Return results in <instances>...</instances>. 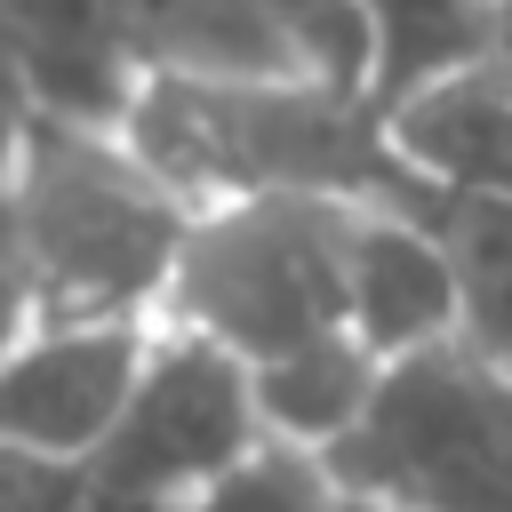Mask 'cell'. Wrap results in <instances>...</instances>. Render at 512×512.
I'll return each instance as SVG.
<instances>
[{
    "mask_svg": "<svg viewBox=\"0 0 512 512\" xmlns=\"http://www.w3.org/2000/svg\"><path fill=\"white\" fill-rule=\"evenodd\" d=\"M120 136L200 208L240 192H328L432 216V192L384 136L376 104L304 64L280 72H136Z\"/></svg>",
    "mask_w": 512,
    "mask_h": 512,
    "instance_id": "6da1fadb",
    "label": "cell"
},
{
    "mask_svg": "<svg viewBox=\"0 0 512 512\" xmlns=\"http://www.w3.org/2000/svg\"><path fill=\"white\" fill-rule=\"evenodd\" d=\"M0 224L32 320H160L192 200L120 136V120L40 104L0 168Z\"/></svg>",
    "mask_w": 512,
    "mask_h": 512,
    "instance_id": "7a4b0ae2",
    "label": "cell"
},
{
    "mask_svg": "<svg viewBox=\"0 0 512 512\" xmlns=\"http://www.w3.org/2000/svg\"><path fill=\"white\" fill-rule=\"evenodd\" d=\"M360 200L328 192H240L200 200L160 288V320L224 344L232 360H272L344 328V224Z\"/></svg>",
    "mask_w": 512,
    "mask_h": 512,
    "instance_id": "3957f363",
    "label": "cell"
},
{
    "mask_svg": "<svg viewBox=\"0 0 512 512\" xmlns=\"http://www.w3.org/2000/svg\"><path fill=\"white\" fill-rule=\"evenodd\" d=\"M328 464L384 512H512V360L464 336L392 360Z\"/></svg>",
    "mask_w": 512,
    "mask_h": 512,
    "instance_id": "277c9868",
    "label": "cell"
},
{
    "mask_svg": "<svg viewBox=\"0 0 512 512\" xmlns=\"http://www.w3.org/2000/svg\"><path fill=\"white\" fill-rule=\"evenodd\" d=\"M264 440V416H256V376L248 360H232L224 344L192 336V328H168L152 320V344H144V368H136V392L120 408V424L104 432V448L88 456V496H112V504H176L184 488L216 480L232 456H248Z\"/></svg>",
    "mask_w": 512,
    "mask_h": 512,
    "instance_id": "5b68a950",
    "label": "cell"
},
{
    "mask_svg": "<svg viewBox=\"0 0 512 512\" xmlns=\"http://www.w3.org/2000/svg\"><path fill=\"white\" fill-rule=\"evenodd\" d=\"M152 320H32L0 360V440L88 464L120 424Z\"/></svg>",
    "mask_w": 512,
    "mask_h": 512,
    "instance_id": "8992f818",
    "label": "cell"
},
{
    "mask_svg": "<svg viewBox=\"0 0 512 512\" xmlns=\"http://www.w3.org/2000/svg\"><path fill=\"white\" fill-rule=\"evenodd\" d=\"M344 328L376 360H408V352L464 336V288H456L448 240L424 216L376 208V200L352 208V224H344Z\"/></svg>",
    "mask_w": 512,
    "mask_h": 512,
    "instance_id": "52a82bcc",
    "label": "cell"
},
{
    "mask_svg": "<svg viewBox=\"0 0 512 512\" xmlns=\"http://www.w3.org/2000/svg\"><path fill=\"white\" fill-rule=\"evenodd\" d=\"M392 152L440 184V192H472V200H512V56H480L416 96H400L384 112Z\"/></svg>",
    "mask_w": 512,
    "mask_h": 512,
    "instance_id": "ba28073f",
    "label": "cell"
},
{
    "mask_svg": "<svg viewBox=\"0 0 512 512\" xmlns=\"http://www.w3.org/2000/svg\"><path fill=\"white\" fill-rule=\"evenodd\" d=\"M128 72H280L288 40L256 0H96Z\"/></svg>",
    "mask_w": 512,
    "mask_h": 512,
    "instance_id": "9c48e42d",
    "label": "cell"
},
{
    "mask_svg": "<svg viewBox=\"0 0 512 512\" xmlns=\"http://www.w3.org/2000/svg\"><path fill=\"white\" fill-rule=\"evenodd\" d=\"M360 16H368L360 96L376 104V120L400 96H416V88H432V80H448V72L504 48L496 0H360Z\"/></svg>",
    "mask_w": 512,
    "mask_h": 512,
    "instance_id": "30bf717a",
    "label": "cell"
},
{
    "mask_svg": "<svg viewBox=\"0 0 512 512\" xmlns=\"http://www.w3.org/2000/svg\"><path fill=\"white\" fill-rule=\"evenodd\" d=\"M384 368H392V360H376L352 328L312 336V344L272 352V360L248 368V376H256V416H264L272 440H296V448H320V456H328V448L368 416Z\"/></svg>",
    "mask_w": 512,
    "mask_h": 512,
    "instance_id": "8fae6325",
    "label": "cell"
},
{
    "mask_svg": "<svg viewBox=\"0 0 512 512\" xmlns=\"http://www.w3.org/2000/svg\"><path fill=\"white\" fill-rule=\"evenodd\" d=\"M16 40H24V64H32V88L48 112H80V120H120L128 104V64L104 32V8L96 0H0Z\"/></svg>",
    "mask_w": 512,
    "mask_h": 512,
    "instance_id": "7c38bea8",
    "label": "cell"
},
{
    "mask_svg": "<svg viewBox=\"0 0 512 512\" xmlns=\"http://www.w3.org/2000/svg\"><path fill=\"white\" fill-rule=\"evenodd\" d=\"M448 240L456 288H464V344L512 360V200H472V192H432L424 216Z\"/></svg>",
    "mask_w": 512,
    "mask_h": 512,
    "instance_id": "4fadbf2b",
    "label": "cell"
},
{
    "mask_svg": "<svg viewBox=\"0 0 512 512\" xmlns=\"http://www.w3.org/2000/svg\"><path fill=\"white\" fill-rule=\"evenodd\" d=\"M160 512H352V488L336 480V464L320 448H296V440H272L264 432L248 456H232L216 480L184 488Z\"/></svg>",
    "mask_w": 512,
    "mask_h": 512,
    "instance_id": "5bb4252c",
    "label": "cell"
},
{
    "mask_svg": "<svg viewBox=\"0 0 512 512\" xmlns=\"http://www.w3.org/2000/svg\"><path fill=\"white\" fill-rule=\"evenodd\" d=\"M256 8L272 16V32L288 40V56L304 72L360 88V72H368V16H360V0H256Z\"/></svg>",
    "mask_w": 512,
    "mask_h": 512,
    "instance_id": "9a60e30c",
    "label": "cell"
},
{
    "mask_svg": "<svg viewBox=\"0 0 512 512\" xmlns=\"http://www.w3.org/2000/svg\"><path fill=\"white\" fill-rule=\"evenodd\" d=\"M80 504H88V464L0 440V512H80Z\"/></svg>",
    "mask_w": 512,
    "mask_h": 512,
    "instance_id": "2e32d148",
    "label": "cell"
},
{
    "mask_svg": "<svg viewBox=\"0 0 512 512\" xmlns=\"http://www.w3.org/2000/svg\"><path fill=\"white\" fill-rule=\"evenodd\" d=\"M32 112H40V88H32L24 40H16V24H8V8H0V168L16 160V144H24V128H32Z\"/></svg>",
    "mask_w": 512,
    "mask_h": 512,
    "instance_id": "e0dca14e",
    "label": "cell"
},
{
    "mask_svg": "<svg viewBox=\"0 0 512 512\" xmlns=\"http://www.w3.org/2000/svg\"><path fill=\"white\" fill-rule=\"evenodd\" d=\"M32 328V288L16 272V248H8V224H0V360L16 352V336Z\"/></svg>",
    "mask_w": 512,
    "mask_h": 512,
    "instance_id": "ac0fdd59",
    "label": "cell"
},
{
    "mask_svg": "<svg viewBox=\"0 0 512 512\" xmlns=\"http://www.w3.org/2000/svg\"><path fill=\"white\" fill-rule=\"evenodd\" d=\"M80 512H136V504H112V496H88Z\"/></svg>",
    "mask_w": 512,
    "mask_h": 512,
    "instance_id": "d6986e66",
    "label": "cell"
},
{
    "mask_svg": "<svg viewBox=\"0 0 512 512\" xmlns=\"http://www.w3.org/2000/svg\"><path fill=\"white\" fill-rule=\"evenodd\" d=\"M496 16H504V56H512V0H496Z\"/></svg>",
    "mask_w": 512,
    "mask_h": 512,
    "instance_id": "ffe728a7",
    "label": "cell"
},
{
    "mask_svg": "<svg viewBox=\"0 0 512 512\" xmlns=\"http://www.w3.org/2000/svg\"><path fill=\"white\" fill-rule=\"evenodd\" d=\"M352 512H384V504H360V496H352Z\"/></svg>",
    "mask_w": 512,
    "mask_h": 512,
    "instance_id": "44dd1931",
    "label": "cell"
}]
</instances>
